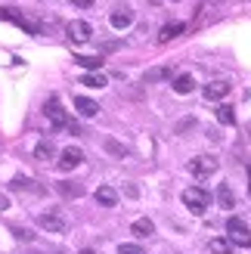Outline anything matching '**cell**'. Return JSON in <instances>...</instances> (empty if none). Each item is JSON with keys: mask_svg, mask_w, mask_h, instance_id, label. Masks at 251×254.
Wrapping results in <instances>:
<instances>
[{"mask_svg": "<svg viewBox=\"0 0 251 254\" xmlns=\"http://www.w3.org/2000/svg\"><path fill=\"white\" fill-rule=\"evenodd\" d=\"M6 208H9V198H6L3 192H0V211H6Z\"/></svg>", "mask_w": 251, "mask_h": 254, "instance_id": "4dcf8cb0", "label": "cell"}, {"mask_svg": "<svg viewBox=\"0 0 251 254\" xmlns=\"http://www.w3.org/2000/svg\"><path fill=\"white\" fill-rule=\"evenodd\" d=\"M65 31H68V37H71L74 44H84V41H90V37H93L90 22H84V19H71V22L65 25Z\"/></svg>", "mask_w": 251, "mask_h": 254, "instance_id": "52a82bcc", "label": "cell"}, {"mask_svg": "<svg viewBox=\"0 0 251 254\" xmlns=\"http://www.w3.org/2000/svg\"><path fill=\"white\" fill-rule=\"evenodd\" d=\"M44 115H47L50 121H53V127H59V130H68V133H74V136L81 133V127H78V124H74V121L65 115V109L59 106V99H56V96H50V99H47Z\"/></svg>", "mask_w": 251, "mask_h": 254, "instance_id": "6da1fadb", "label": "cell"}, {"mask_svg": "<svg viewBox=\"0 0 251 254\" xmlns=\"http://www.w3.org/2000/svg\"><path fill=\"white\" fill-rule=\"evenodd\" d=\"M37 226L47 230V233H56V236H62V233L68 230L65 217H62L59 211H41V214H37Z\"/></svg>", "mask_w": 251, "mask_h": 254, "instance_id": "5b68a950", "label": "cell"}, {"mask_svg": "<svg viewBox=\"0 0 251 254\" xmlns=\"http://www.w3.org/2000/svg\"><path fill=\"white\" fill-rule=\"evenodd\" d=\"M124 195H127V198H136V195H140V189H136L133 183H127V186H124Z\"/></svg>", "mask_w": 251, "mask_h": 254, "instance_id": "83f0119b", "label": "cell"}, {"mask_svg": "<svg viewBox=\"0 0 251 254\" xmlns=\"http://www.w3.org/2000/svg\"><path fill=\"white\" fill-rule=\"evenodd\" d=\"M217 121H220L223 127H230V124H236V112H233V106H230V103H223V106L217 109Z\"/></svg>", "mask_w": 251, "mask_h": 254, "instance_id": "7402d4cb", "label": "cell"}, {"mask_svg": "<svg viewBox=\"0 0 251 254\" xmlns=\"http://www.w3.org/2000/svg\"><path fill=\"white\" fill-rule=\"evenodd\" d=\"M34 180H28V177H12L9 189H34V192H41V186H31Z\"/></svg>", "mask_w": 251, "mask_h": 254, "instance_id": "d4e9b609", "label": "cell"}, {"mask_svg": "<svg viewBox=\"0 0 251 254\" xmlns=\"http://www.w3.org/2000/svg\"><path fill=\"white\" fill-rule=\"evenodd\" d=\"M56 192H59L62 198H81V195H84V183L62 180V183H56Z\"/></svg>", "mask_w": 251, "mask_h": 254, "instance_id": "30bf717a", "label": "cell"}, {"mask_svg": "<svg viewBox=\"0 0 251 254\" xmlns=\"http://www.w3.org/2000/svg\"><path fill=\"white\" fill-rule=\"evenodd\" d=\"M248 192H251V168H248Z\"/></svg>", "mask_w": 251, "mask_h": 254, "instance_id": "d6a6232c", "label": "cell"}, {"mask_svg": "<svg viewBox=\"0 0 251 254\" xmlns=\"http://www.w3.org/2000/svg\"><path fill=\"white\" fill-rule=\"evenodd\" d=\"M103 149L109 152V155H112V158H127V155H130V149H127V146H124V143H118V139H112V136H109V139H106V143H103Z\"/></svg>", "mask_w": 251, "mask_h": 254, "instance_id": "e0dca14e", "label": "cell"}, {"mask_svg": "<svg viewBox=\"0 0 251 254\" xmlns=\"http://www.w3.org/2000/svg\"><path fill=\"white\" fill-rule=\"evenodd\" d=\"M118 254H146L140 245H133V242H121L118 245Z\"/></svg>", "mask_w": 251, "mask_h": 254, "instance_id": "484cf974", "label": "cell"}, {"mask_svg": "<svg viewBox=\"0 0 251 254\" xmlns=\"http://www.w3.org/2000/svg\"><path fill=\"white\" fill-rule=\"evenodd\" d=\"M130 233H133L136 239H149V236L155 233V223L149 220V217H140V220H133V223H130Z\"/></svg>", "mask_w": 251, "mask_h": 254, "instance_id": "5bb4252c", "label": "cell"}, {"mask_svg": "<svg viewBox=\"0 0 251 254\" xmlns=\"http://www.w3.org/2000/svg\"><path fill=\"white\" fill-rule=\"evenodd\" d=\"M174 93H180V96H186V93H192L195 90V78H192V74L189 71H186V74H177V78H174Z\"/></svg>", "mask_w": 251, "mask_h": 254, "instance_id": "7c38bea8", "label": "cell"}, {"mask_svg": "<svg viewBox=\"0 0 251 254\" xmlns=\"http://www.w3.org/2000/svg\"><path fill=\"white\" fill-rule=\"evenodd\" d=\"M84 161V152L78 149V146H68V149H62L59 152V171H74V168H78V164Z\"/></svg>", "mask_w": 251, "mask_h": 254, "instance_id": "ba28073f", "label": "cell"}, {"mask_svg": "<svg viewBox=\"0 0 251 254\" xmlns=\"http://www.w3.org/2000/svg\"><path fill=\"white\" fill-rule=\"evenodd\" d=\"M74 62H78L81 68H87V71H99V65H103V59H99V56H78Z\"/></svg>", "mask_w": 251, "mask_h": 254, "instance_id": "603a6c76", "label": "cell"}, {"mask_svg": "<svg viewBox=\"0 0 251 254\" xmlns=\"http://www.w3.org/2000/svg\"><path fill=\"white\" fill-rule=\"evenodd\" d=\"M74 109H78V115H84V118H96L99 115V106L93 99H87V96H74Z\"/></svg>", "mask_w": 251, "mask_h": 254, "instance_id": "4fadbf2b", "label": "cell"}, {"mask_svg": "<svg viewBox=\"0 0 251 254\" xmlns=\"http://www.w3.org/2000/svg\"><path fill=\"white\" fill-rule=\"evenodd\" d=\"M205 99H211V103H214V99H223L230 93V84L227 81H211V84H205Z\"/></svg>", "mask_w": 251, "mask_h": 254, "instance_id": "8fae6325", "label": "cell"}, {"mask_svg": "<svg viewBox=\"0 0 251 254\" xmlns=\"http://www.w3.org/2000/svg\"><path fill=\"white\" fill-rule=\"evenodd\" d=\"M81 254H96V251H93V248H84V251H81Z\"/></svg>", "mask_w": 251, "mask_h": 254, "instance_id": "1f68e13d", "label": "cell"}, {"mask_svg": "<svg viewBox=\"0 0 251 254\" xmlns=\"http://www.w3.org/2000/svg\"><path fill=\"white\" fill-rule=\"evenodd\" d=\"M59 254H65V251H59Z\"/></svg>", "mask_w": 251, "mask_h": 254, "instance_id": "836d02e7", "label": "cell"}, {"mask_svg": "<svg viewBox=\"0 0 251 254\" xmlns=\"http://www.w3.org/2000/svg\"><path fill=\"white\" fill-rule=\"evenodd\" d=\"M71 3L78 6V9H87V6H93V0H71Z\"/></svg>", "mask_w": 251, "mask_h": 254, "instance_id": "f546056e", "label": "cell"}, {"mask_svg": "<svg viewBox=\"0 0 251 254\" xmlns=\"http://www.w3.org/2000/svg\"><path fill=\"white\" fill-rule=\"evenodd\" d=\"M227 233H230V242L239 245V248H251V230L242 217H230L227 220Z\"/></svg>", "mask_w": 251, "mask_h": 254, "instance_id": "3957f363", "label": "cell"}, {"mask_svg": "<svg viewBox=\"0 0 251 254\" xmlns=\"http://www.w3.org/2000/svg\"><path fill=\"white\" fill-rule=\"evenodd\" d=\"M211 254H233L230 239H211Z\"/></svg>", "mask_w": 251, "mask_h": 254, "instance_id": "cb8c5ba5", "label": "cell"}, {"mask_svg": "<svg viewBox=\"0 0 251 254\" xmlns=\"http://www.w3.org/2000/svg\"><path fill=\"white\" fill-rule=\"evenodd\" d=\"M217 198H220V205H223V208H236V198H233L230 183H220V186H217Z\"/></svg>", "mask_w": 251, "mask_h": 254, "instance_id": "44dd1931", "label": "cell"}, {"mask_svg": "<svg viewBox=\"0 0 251 254\" xmlns=\"http://www.w3.org/2000/svg\"><path fill=\"white\" fill-rule=\"evenodd\" d=\"M0 19L3 22H12V25H19L22 31H28V34H41V28L31 22V19H25L19 9H9V6H0Z\"/></svg>", "mask_w": 251, "mask_h": 254, "instance_id": "8992f818", "label": "cell"}, {"mask_svg": "<svg viewBox=\"0 0 251 254\" xmlns=\"http://www.w3.org/2000/svg\"><path fill=\"white\" fill-rule=\"evenodd\" d=\"M217 168H220V161H217L214 155H198V158L189 161V174L195 177V180H208V177L214 174Z\"/></svg>", "mask_w": 251, "mask_h": 254, "instance_id": "277c9868", "label": "cell"}, {"mask_svg": "<svg viewBox=\"0 0 251 254\" xmlns=\"http://www.w3.org/2000/svg\"><path fill=\"white\" fill-rule=\"evenodd\" d=\"M171 65H158V68H149L146 74H143V84H155V81H168L171 78Z\"/></svg>", "mask_w": 251, "mask_h": 254, "instance_id": "2e32d148", "label": "cell"}, {"mask_svg": "<svg viewBox=\"0 0 251 254\" xmlns=\"http://www.w3.org/2000/svg\"><path fill=\"white\" fill-rule=\"evenodd\" d=\"M93 195H96L99 205H106V208H115V205H118V192H115L112 186H99Z\"/></svg>", "mask_w": 251, "mask_h": 254, "instance_id": "9a60e30c", "label": "cell"}, {"mask_svg": "<svg viewBox=\"0 0 251 254\" xmlns=\"http://www.w3.org/2000/svg\"><path fill=\"white\" fill-rule=\"evenodd\" d=\"M109 22H112V28H130V22H133V9L130 6H118L115 12L109 16Z\"/></svg>", "mask_w": 251, "mask_h": 254, "instance_id": "9c48e42d", "label": "cell"}, {"mask_svg": "<svg viewBox=\"0 0 251 254\" xmlns=\"http://www.w3.org/2000/svg\"><path fill=\"white\" fill-rule=\"evenodd\" d=\"M81 84H87V87H93V90H103V87H106L109 81H106V78H103V74H99V71H87L84 78H81Z\"/></svg>", "mask_w": 251, "mask_h": 254, "instance_id": "ffe728a7", "label": "cell"}, {"mask_svg": "<svg viewBox=\"0 0 251 254\" xmlns=\"http://www.w3.org/2000/svg\"><path fill=\"white\" fill-rule=\"evenodd\" d=\"M34 158H37V161H50V158H56V146L50 143V139H41V143L34 146Z\"/></svg>", "mask_w": 251, "mask_h": 254, "instance_id": "ac0fdd59", "label": "cell"}, {"mask_svg": "<svg viewBox=\"0 0 251 254\" xmlns=\"http://www.w3.org/2000/svg\"><path fill=\"white\" fill-rule=\"evenodd\" d=\"M186 127H195V118H183V121L177 124V130H186Z\"/></svg>", "mask_w": 251, "mask_h": 254, "instance_id": "f1b7e54d", "label": "cell"}, {"mask_svg": "<svg viewBox=\"0 0 251 254\" xmlns=\"http://www.w3.org/2000/svg\"><path fill=\"white\" fill-rule=\"evenodd\" d=\"M12 236L22 239V242H31V239H34V233H31V230H22V226H16V230H12Z\"/></svg>", "mask_w": 251, "mask_h": 254, "instance_id": "4316f807", "label": "cell"}, {"mask_svg": "<svg viewBox=\"0 0 251 254\" xmlns=\"http://www.w3.org/2000/svg\"><path fill=\"white\" fill-rule=\"evenodd\" d=\"M208 201H211V195L205 192L202 186H189V189H183V205L189 208V211L195 214V217H202V214H205Z\"/></svg>", "mask_w": 251, "mask_h": 254, "instance_id": "7a4b0ae2", "label": "cell"}, {"mask_svg": "<svg viewBox=\"0 0 251 254\" xmlns=\"http://www.w3.org/2000/svg\"><path fill=\"white\" fill-rule=\"evenodd\" d=\"M186 31V25L183 22H171V25H165V28H161V34H158V41L165 44V41H174V37H180Z\"/></svg>", "mask_w": 251, "mask_h": 254, "instance_id": "d6986e66", "label": "cell"}]
</instances>
